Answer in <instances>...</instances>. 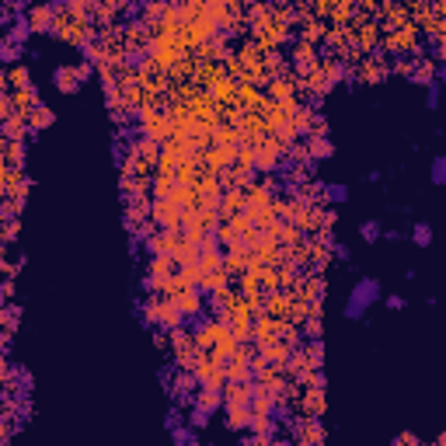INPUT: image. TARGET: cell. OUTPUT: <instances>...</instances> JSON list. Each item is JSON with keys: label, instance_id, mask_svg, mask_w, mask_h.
Returning a JSON list of instances; mask_svg holds the SVG:
<instances>
[{"label": "cell", "instance_id": "obj_1", "mask_svg": "<svg viewBox=\"0 0 446 446\" xmlns=\"http://www.w3.org/2000/svg\"><path fill=\"white\" fill-rule=\"evenodd\" d=\"M143 317L150 324H161V328H178L181 321H185V314L178 310V303H175L171 293H150L143 300Z\"/></svg>", "mask_w": 446, "mask_h": 446}, {"label": "cell", "instance_id": "obj_2", "mask_svg": "<svg viewBox=\"0 0 446 446\" xmlns=\"http://www.w3.org/2000/svg\"><path fill=\"white\" fill-rule=\"evenodd\" d=\"M181 216H185V206L175 202L171 195H157V199H150V223H154L157 230H178Z\"/></svg>", "mask_w": 446, "mask_h": 446}, {"label": "cell", "instance_id": "obj_3", "mask_svg": "<svg viewBox=\"0 0 446 446\" xmlns=\"http://www.w3.org/2000/svg\"><path fill=\"white\" fill-rule=\"evenodd\" d=\"M91 77V63L88 60H81V63H63V67H56L53 70V88L63 91V94H77L81 84Z\"/></svg>", "mask_w": 446, "mask_h": 446}, {"label": "cell", "instance_id": "obj_4", "mask_svg": "<svg viewBox=\"0 0 446 446\" xmlns=\"http://www.w3.org/2000/svg\"><path fill=\"white\" fill-rule=\"evenodd\" d=\"M25 21H28L32 32H53V25H56V4H32Z\"/></svg>", "mask_w": 446, "mask_h": 446}, {"label": "cell", "instance_id": "obj_5", "mask_svg": "<svg viewBox=\"0 0 446 446\" xmlns=\"http://www.w3.org/2000/svg\"><path fill=\"white\" fill-rule=\"evenodd\" d=\"M317 63H321V60H317V42L300 39V42L293 46V67H296V74H300V77H307Z\"/></svg>", "mask_w": 446, "mask_h": 446}, {"label": "cell", "instance_id": "obj_6", "mask_svg": "<svg viewBox=\"0 0 446 446\" xmlns=\"http://www.w3.org/2000/svg\"><path fill=\"white\" fill-rule=\"evenodd\" d=\"M178 244H181L178 230H154V234L147 237V251H150V255H171V258H175Z\"/></svg>", "mask_w": 446, "mask_h": 446}, {"label": "cell", "instance_id": "obj_7", "mask_svg": "<svg viewBox=\"0 0 446 446\" xmlns=\"http://www.w3.org/2000/svg\"><path fill=\"white\" fill-rule=\"evenodd\" d=\"M376 296H380L376 282H373V279H362L356 289H353V300H349V317H359V314H362V310H366Z\"/></svg>", "mask_w": 446, "mask_h": 446}, {"label": "cell", "instance_id": "obj_8", "mask_svg": "<svg viewBox=\"0 0 446 446\" xmlns=\"http://www.w3.org/2000/svg\"><path fill=\"white\" fill-rule=\"evenodd\" d=\"M175 296V303H178V310L185 317H199L202 314V289L199 286H181L178 293H171Z\"/></svg>", "mask_w": 446, "mask_h": 446}, {"label": "cell", "instance_id": "obj_9", "mask_svg": "<svg viewBox=\"0 0 446 446\" xmlns=\"http://www.w3.org/2000/svg\"><path fill=\"white\" fill-rule=\"evenodd\" d=\"M216 408H223V391L220 387H199L195 391V412L213 415Z\"/></svg>", "mask_w": 446, "mask_h": 446}, {"label": "cell", "instance_id": "obj_10", "mask_svg": "<svg viewBox=\"0 0 446 446\" xmlns=\"http://www.w3.org/2000/svg\"><path fill=\"white\" fill-rule=\"evenodd\" d=\"M25 122H28V133H46V129L56 122V112H53V108H46V105L39 101V105L25 115Z\"/></svg>", "mask_w": 446, "mask_h": 446}, {"label": "cell", "instance_id": "obj_11", "mask_svg": "<svg viewBox=\"0 0 446 446\" xmlns=\"http://www.w3.org/2000/svg\"><path fill=\"white\" fill-rule=\"evenodd\" d=\"M303 150H307V161H324V157L335 154V143L328 136H307Z\"/></svg>", "mask_w": 446, "mask_h": 446}, {"label": "cell", "instance_id": "obj_12", "mask_svg": "<svg viewBox=\"0 0 446 446\" xmlns=\"http://www.w3.org/2000/svg\"><path fill=\"white\" fill-rule=\"evenodd\" d=\"M244 209V192L241 188H230V192H220V202H216V213L223 216H237Z\"/></svg>", "mask_w": 446, "mask_h": 446}, {"label": "cell", "instance_id": "obj_13", "mask_svg": "<svg viewBox=\"0 0 446 446\" xmlns=\"http://www.w3.org/2000/svg\"><path fill=\"white\" fill-rule=\"evenodd\" d=\"M0 133H4V140H25V136H28V122H25V115H21V112L7 115V119L0 122Z\"/></svg>", "mask_w": 446, "mask_h": 446}, {"label": "cell", "instance_id": "obj_14", "mask_svg": "<svg viewBox=\"0 0 446 446\" xmlns=\"http://www.w3.org/2000/svg\"><path fill=\"white\" fill-rule=\"evenodd\" d=\"M408 70H412V77H415L419 84H436V67H433V60L419 56L415 63H408Z\"/></svg>", "mask_w": 446, "mask_h": 446}, {"label": "cell", "instance_id": "obj_15", "mask_svg": "<svg viewBox=\"0 0 446 446\" xmlns=\"http://www.w3.org/2000/svg\"><path fill=\"white\" fill-rule=\"evenodd\" d=\"M11 101H14V112L28 115L35 105H39V91L35 88H25V91H11Z\"/></svg>", "mask_w": 446, "mask_h": 446}, {"label": "cell", "instance_id": "obj_16", "mask_svg": "<svg viewBox=\"0 0 446 446\" xmlns=\"http://www.w3.org/2000/svg\"><path fill=\"white\" fill-rule=\"evenodd\" d=\"M7 84H11V91L35 88V84H32V70H28V67H21V63H14V67L7 70Z\"/></svg>", "mask_w": 446, "mask_h": 446}, {"label": "cell", "instance_id": "obj_17", "mask_svg": "<svg viewBox=\"0 0 446 446\" xmlns=\"http://www.w3.org/2000/svg\"><path fill=\"white\" fill-rule=\"evenodd\" d=\"M272 98H275V101H289V98H296V81H289V77H275V81H272Z\"/></svg>", "mask_w": 446, "mask_h": 446}, {"label": "cell", "instance_id": "obj_18", "mask_svg": "<svg viewBox=\"0 0 446 446\" xmlns=\"http://www.w3.org/2000/svg\"><path fill=\"white\" fill-rule=\"evenodd\" d=\"M307 422H310V426H300L296 440H300V443H321V440H324V429H321L314 419H307Z\"/></svg>", "mask_w": 446, "mask_h": 446}, {"label": "cell", "instance_id": "obj_19", "mask_svg": "<svg viewBox=\"0 0 446 446\" xmlns=\"http://www.w3.org/2000/svg\"><path fill=\"white\" fill-rule=\"evenodd\" d=\"M28 35H32V28H28V21H25V18H18V21L11 25V32H7L4 39H11V42H18V46H21V42H25Z\"/></svg>", "mask_w": 446, "mask_h": 446}, {"label": "cell", "instance_id": "obj_20", "mask_svg": "<svg viewBox=\"0 0 446 446\" xmlns=\"http://www.w3.org/2000/svg\"><path fill=\"white\" fill-rule=\"evenodd\" d=\"M0 63H18V42H11V39L0 42Z\"/></svg>", "mask_w": 446, "mask_h": 446}, {"label": "cell", "instance_id": "obj_21", "mask_svg": "<svg viewBox=\"0 0 446 446\" xmlns=\"http://www.w3.org/2000/svg\"><path fill=\"white\" fill-rule=\"evenodd\" d=\"M412 237H415V244H429V241H433V230H429L426 223H415V230H412Z\"/></svg>", "mask_w": 446, "mask_h": 446}, {"label": "cell", "instance_id": "obj_22", "mask_svg": "<svg viewBox=\"0 0 446 446\" xmlns=\"http://www.w3.org/2000/svg\"><path fill=\"white\" fill-rule=\"evenodd\" d=\"M356 42L362 46V49H373V42H376V32H373V28H362V32L356 35Z\"/></svg>", "mask_w": 446, "mask_h": 446}, {"label": "cell", "instance_id": "obj_23", "mask_svg": "<svg viewBox=\"0 0 446 446\" xmlns=\"http://www.w3.org/2000/svg\"><path fill=\"white\" fill-rule=\"evenodd\" d=\"M7 115H14V101H11V94L4 91V94H0V122H4Z\"/></svg>", "mask_w": 446, "mask_h": 446}, {"label": "cell", "instance_id": "obj_24", "mask_svg": "<svg viewBox=\"0 0 446 446\" xmlns=\"http://www.w3.org/2000/svg\"><path fill=\"white\" fill-rule=\"evenodd\" d=\"M14 436V426H11V415H0V443H7Z\"/></svg>", "mask_w": 446, "mask_h": 446}, {"label": "cell", "instance_id": "obj_25", "mask_svg": "<svg viewBox=\"0 0 446 446\" xmlns=\"http://www.w3.org/2000/svg\"><path fill=\"white\" fill-rule=\"evenodd\" d=\"M443 168H446V161L436 157V164H433V181H436V185H443Z\"/></svg>", "mask_w": 446, "mask_h": 446}, {"label": "cell", "instance_id": "obj_26", "mask_svg": "<svg viewBox=\"0 0 446 446\" xmlns=\"http://www.w3.org/2000/svg\"><path fill=\"white\" fill-rule=\"evenodd\" d=\"M362 237H366V241H376V237H380V227H376V223H366V227H362Z\"/></svg>", "mask_w": 446, "mask_h": 446}, {"label": "cell", "instance_id": "obj_27", "mask_svg": "<svg viewBox=\"0 0 446 446\" xmlns=\"http://www.w3.org/2000/svg\"><path fill=\"white\" fill-rule=\"evenodd\" d=\"M0 296H7V300L14 296V282H11V275H7V279L0 282Z\"/></svg>", "mask_w": 446, "mask_h": 446}, {"label": "cell", "instance_id": "obj_28", "mask_svg": "<svg viewBox=\"0 0 446 446\" xmlns=\"http://www.w3.org/2000/svg\"><path fill=\"white\" fill-rule=\"evenodd\" d=\"M387 307H391V310H401L405 300H401V296H387Z\"/></svg>", "mask_w": 446, "mask_h": 446}, {"label": "cell", "instance_id": "obj_29", "mask_svg": "<svg viewBox=\"0 0 446 446\" xmlns=\"http://www.w3.org/2000/svg\"><path fill=\"white\" fill-rule=\"evenodd\" d=\"M4 91H11V84H7V70H0V94Z\"/></svg>", "mask_w": 446, "mask_h": 446}, {"label": "cell", "instance_id": "obj_30", "mask_svg": "<svg viewBox=\"0 0 446 446\" xmlns=\"http://www.w3.org/2000/svg\"><path fill=\"white\" fill-rule=\"evenodd\" d=\"M230 4H237V7H248V4H258V0H230Z\"/></svg>", "mask_w": 446, "mask_h": 446}, {"label": "cell", "instance_id": "obj_31", "mask_svg": "<svg viewBox=\"0 0 446 446\" xmlns=\"http://www.w3.org/2000/svg\"><path fill=\"white\" fill-rule=\"evenodd\" d=\"M0 42H4V28H0Z\"/></svg>", "mask_w": 446, "mask_h": 446}]
</instances>
